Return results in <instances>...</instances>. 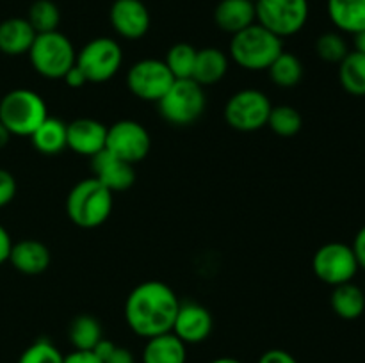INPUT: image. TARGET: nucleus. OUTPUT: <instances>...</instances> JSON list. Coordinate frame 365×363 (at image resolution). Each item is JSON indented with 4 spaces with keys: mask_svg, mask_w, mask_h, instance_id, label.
<instances>
[{
    "mask_svg": "<svg viewBox=\"0 0 365 363\" xmlns=\"http://www.w3.org/2000/svg\"><path fill=\"white\" fill-rule=\"evenodd\" d=\"M364 290H365V288H364Z\"/></svg>",
    "mask_w": 365,
    "mask_h": 363,
    "instance_id": "44",
    "label": "nucleus"
},
{
    "mask_svg": "<svg viewBox=\"0 0 365 363\" xmlns=\"http://www.w3.org/2000/svg\"><path fill=\"white\" fill-rule=\"evenodd\" d=\"M93 352L102 359V363H135L134 354L127 347H121L107 338H102Z\"/></svg>",
    "mask_w": 365,
    "mask_h": 363,
    "instance_id": "33",
    "label": "nucleus"
},
{
    "mask_svg": "<svg viewBox=\"0 0 365 363\" xmlns=\"http://www.w3.org/2000/svg\"><path fill=\"white\" fill-rule=\"evenodd\" d=\"M212 327V313L200 302L187 301L180 302V306H178L171 333L177 335L185 345L200 344V342H205L210 337Z\"/></svg>",
    "mask_w": 365,
    "mask_h": 363,
    "instance_id": "14",
    "label": "nucleus"
},
{
    "mask_svg": "<svg viewBox=\"0 0 365 363\" xmlns=\"http://www.w3.org/2000/svg\"><path fill=\"white\" fill-rule=\"evenodd\" d=\"M157 105L164 121L173 127H187L198 121L205 112V88H202L192 78H180L173 82Z\"/></svg>",
    "mask_w": 365,
    "mask_h": 363,
    "instance_id": "6",
    "label": "nucleus"
},
{
    "mask_svg": "<svg viewBox=\"0 0 365 363\" xmlns=\"http://www.w3.org/2000/svg\"><path fill=\"white\" fill-rule=\"evenodd\" d=\"M259 363H298V359L284 349H269L260 356Z\"/></svg>",
    "mask_w": 365,
    "mask_h": 363,
    "instance_id": "35",
    "label": "nucleus"
},
{
    "mask_svg": "<svg viewBox=\"0 0 365 363\" xmlns=\"http://www.w3.org/2000/svg\"><path fill=\"white\" fill-rule=\"evenodd\" d=\"M180 302L173 288L164 281H143L127 295L125 320L135 335L148 340L170 333Z\"/></svg>",
    "mask_w": 365,
    "mask_h": 363,
    "instance_id": "1",
    "label": "nucleus"
},
{
    "mask_svg": "<svg viewBox=\"0 0 365 363\" xmlns=\"http://www.w3.org/2000/svg\"><path fill=\"white\" fill-rule=\"evenodd\" d=\"M36 39V31L27 18H7L0 23V52L18 57L29 53Z\"/></svg>",
    "mask_w": 365,
    "mask_h": 363,
    "instance_id": "19",
    "label": "nucleus"
},
{
    "mask_svg": "<svg viewBox=\"0 0 365 363\" xmlns=\"http://www.w3.org/2000/svg\"><path fill=\"white\" fill-rule=\"evenodd\" d=\"M107 127L93 117H77L66 128V148L77 155L93 159L106 149Z\"/></svg>",
    "mask_w": 365,
    "mask_h": 363,
    "instance_id": "15",
    "label": "nucleus"
},
{
    "mask_svg": "<svg viewBox=\"0 0 365 363\" xmlns=\"http://www.w3.org/2000/svg\"><path fill=\"white\" fill-rule=\"evenodd\" d=\"M9 141H11V132L7 130V128L2 125V121H0V149L6 148Z\"/></svg>",
    "mask_w": 365,
    "mask_h": 363,
    "instance_id": "41",
    "label": "nucleus"
},
{
    "mask_svg": "<svg viewBox=\"0 0 365 363\" xmlns=\"http://www.w3.org/2000/svg\"><path fill=\"white\" fill-rule=\"evenodd\" d=\"M252 2H257V0H252Z\"/></svg>",
    "mask_w": 365,
    "mask_h": 363,
    "instance_id": "43",
    "label": "nucleus"
},
{
    "mask_svg": "<svg viewBox=\"0 0 365 363\" xmlns=\"http://www.w3.org/2000/svg\"><path fill=\"white\" fill-rule=\"evenodd\" d=\"M93 177L109 189L110 192H121L127 191L134 185L135 182V167L134 164L127 162V160L120 159V157L113 155L107 149L100 152L91 159Z\"/></svg>",
    "mask_w": 365,
    "mask_h": 363,
    "instance_id": "16",
    "label": "nucleus"
},
{
    "mask_svg": "<svg viewBox=\"0 0 365 363\" xmlns=\"http://www.w3.org/2000/svg\"><path fill=\"white\" fill-rule=\"evenodd\" d=\"M214 21L228 34H237L257 21L255 2L252 0H221L214 11Z\"/></svg>",
    "mask_w": 365,
    "mask_h": 363,
    "instance_id": "18",
    "label": "nucleus"
},
{
    "mask_svg": "<svg viewBox=\"0 0 365 363\" xmlns=\"http://www.w3.org/2000/svg\"><path fill=\"white\" fill-rule=\"evenodd\" d=\"M77 52L73 43L63 32H43L36 34L29 50V60L38 75L45 78H63L71 66H75Z\"/></svg>",
    "mask_w": 365,
    "mask_h": 363,
    "instance_id": "5",
    "label": "nucleus"
},
{
    "mask_svg": "<svg viewBox=\"0 0 365 363\" xmlns=\"http://www.w3.org/2000/svg\"><path fill=\"white\" fill-rule=\"evenodd\" d=\"M61 80H63L64 84L71 89H81V88H84L86 84H89L88 78H86V75L82 73V70L77 66V64H75V66H71L70 70L66 71V75L61 78Z\"/></svg>",
    "mask_w": 365,
    "mask_h": 363,
    "instance_id": "36",
    "label": "nucleus"
},
{
    "mask_svg": "<svg viewBox=\"0 0 365 363\" xmlns=\"http://www.w3.org/2000/svg\"><path fill=\"white\" fill-rule=\"evenodd\" d=\"M11 246H13V241H11V235L6 228L0 224V265L6 263L9 260Z\"/></svg>",
    "mask_w": 365,
    "mask_h": 363,
    "instance_id": "39",
    "label": "nucleus"
},
{
    "mask_svg": "<svg viewBox=\"0 0 365 363\" xmlns=\"http://www.w3.org/2000/svg\"><path fill=\"white\" fill-rule=\"evenodd\" d=\"M27 21L32 25L36 34L59 31L61 11L52 0H36L29 9Z\"/></svg>",
    "mask_w": 365,
    "mask_h": 363,
    "instance_id": "29",
    "label": "nucleus"
},
{
    "mask_svg": "<svg viewBox=\"0 0 365 363\" xmlns=\"http://www.w3.org/2000/svg\"><path fill=\"white\" fill-rule=\"evenodd\" d=\"M109 21L118 36L135 41L150 31L152 18L141 0H114L109 9Z\"/></svg>",
    "mask_w": 365,
    "mask_h": 363,
    "instance_id": "13",
    "label": "nucleus"
},
{
    "mask_svg": "<svg viewBox=\"0 0 365 363\" xmlns=\"http://www.w3.org/2000/svg\"><path fill=\"white\" fill-rule=\"evenodd\" d=\"M267 73H269L271 82L278 88H296L303 78V63L298 56L284 50L267 68Z\"/></svg>",
    "mask_w": 365,
    "mask_h": 363,
    "instance_id": "27",
    "label": "nucleus"
},
{
    "mask_svg": "<svg viewBox=\"0 0 365 363\" xmlns=\"http://www.w3.org/2000/svg\"><path fill=\"white\" fill-rule=\"evenodd\" d=\"M267 127L280 137H292L303 127V117L299 110L292 105H273L267 120Z\"/></svg>",
    "mask_w": 365,
    "mask_h": 363,
    "instance_id": "30",
    "label": "nucleus"
},
{
    "mask_svg": "<svg viewBox=\"0 0 365 363\" xmlns=\"http://www.w3.org/2000/svg\"><path fill=\"white\" fill-rule=\"evenodd\" d=\"M46 117L48 109L45 100L32 89H13L0 100V121L11 135L31 137Z\"/></svg>",
    "mask_w": 365,
    "mask_h": 363,
    "instance_id": "4",
    "label": "nucleus"
},
{
    "mask_svg": "<svg viewBox=\"0 0 365 363\" xmlns=\"http://www.w3.org/2000/svg\"><path fill=\"white\" fill-rule=\"evenodd\" d=\"M210 363H242V362H239L237 358H230V356H223V358H216Z\"/></svg>",
    "mask_w": 365,
    "mask_h": 363,
    "instance_id": "42",
    "label": "nucleus"
},
{
    "mask_svg": "<svg viewBox=\"0 0 365 363\" xmlns=\"http://www.w3.org/2000/svg\"><path fill=\"white\" fill-rule=\"evenodd\" d=\"M230 66V59L227 53L216 46H207L196 52L195 70H192V80L198 82L202 88L214 85L225 78Z\"/></svg>",
    "mask_w": 365,
    "mask_h": 363,
    "instance_id": "20",
    "label": "nucleus"
},
{
    "mask_svg": "<svg viewBox=\"0 0 365 363\" xmlns=\"http://www.w3.org/2000/svg\"><path fill=\"white\" fill-rule=\"evenodd\" d=\"M18 363H64V354L48 338H38L21 352Z\"/></svg>",
    "mask_w": 365,
    "mask_h": 363,
    "instance_id": "32",
    "label": "nucleus"
},
{
    "mask_svg": "<svg viewBox=\"0 0 365 363\" xmlns=\"http://www.w3.org/2000/svg\"><path fill=\"white\" fill-rule=\"evenodd\" d=\"M196 52H198V50H196L192 45H189V43H177V45H173L170 50H168L166 57H164L163 60L166 63L168 70L171 71L175 80L192 77Z\"/></svg>",
    "mask_w": 365,
    "mask_h": 363,
    "instance_id": "28",
    "label": "nucleus"
},
{
    "mask_svg": "<svg viewBox=\"0 0 365 363\" xmlns=\"http://www.w3.org/2000/svg\"><path fill=\"white\" fill-rule=\"evenodd\" d=\"M327 9L341 32L355 36L365 28V0H328Z\"/></svg>",
    "mask_w": 365,
    "mask_h": 363,
    "instance_id": "22",
    "label": "nucleus"
},
{
    "mask_svg": "<svg viewBox=\"0 0 365 363\" xmlns=\"http://www.w3.org/2000/svg\"><path fill=\"white\" fill-rule=\"evenodd\" d=\"M68 338L73 345V351H93L103 338L102 324L96 317L82 313L70 322Z\"/></svg>",
    "mask_w": 365,
    "mask_h": 363,
    "instance_id": "25",
    "label": "nucleus"
},
{
    "mask_svg": "<svg viewBox=\"0 0 365 363\" xmlns=\"http://www.w3.org/2000/svg\"><path fill=\"white\" fill-rule=\"evenodd\" d=\"M257 23L278 38H289L302 31L309 20V0H257Z\"/></svg>",
    "mask_w": 365,
    "mask_h": 363,
    "instance_id": "9",
    "label": "nucleus"
},
{
    "mask_svg": "<svg viewBox=\"0 0 365 363\" xmlns=\"http://www.w3.org/2000/svg\"><path fill=\"white\" fill-rule=\"evenodd\" d=\"M7 262L18 273L27 274V276H38L50 267L52 255L43 242L36 241V238H24V241L13 242Z\"/></svg>",
    "mask_w": 365,
    "mask_h": 363,
    "instance_id": "17",
    "label": "nucleus"
},
{
    "mask_svg": "<svg viewBox=\"0 0 365 363\" xmlns=\"http://www.w3.org/2000/svg\"><path fill=\"white\" fill-rule=\"evenodd\" d=\"M75 64L81 68L88 82L103 84L120 71L123 64V52L116 39L100 36L88 41L78 50Z\"/></svg>",
    "mask_w": 365,
    "mask_h": 363,
    "instance_id": "7",
    "label": "nucleus"
},
{
    "mask_svg": "<svg viewBox=\"0 0 365 363\" xmlns=\"http://www.w3.org/2000/svg\"><path fill=\"white\" fill-rule=\"evenodd\" d=\"M330 306L335 315L344 320H355L365 312V290L360 285L342 283L334 287L330 298Z\"/></svg>",
    "mask_w": 365,
    "mask_h": 363,
    "instance_id": "23",
    "label": "nucleus"
},
{
    "mask_svg": "<svg viewBox=\"0 0 365 363\" xmlns=\"http://www.w3.org/2000/svg\"><path fill=\"white\" fill-rule=\"evenodd\" d=\"M273 103L260 89H241L228 98L225 105V121L237 132H257L267 127Z\"/></svg>",
    "mask_w": 365,
    "mask_h": 363,
    "instance_id": "8",
    "label": "nucleus"
},
{
    "mask_svg": "<svg viewBox=\"0 0 365 363\" xmlns=\"http://www.w3.org/2000/svg\"><path fill=\"white\" fill-rule=\"evenodd\" d=\"M106 149L130 164H138L148 157L152 137L145 125L134 120H120L107 127Z\"/></svg>",
    "mask_w": 365,
    "mask_h": 363,
    "instance_id": "11",
    "label": "nucleus"
},
{
    "mask_svg": "<svg viewBox=\"0 0 365 363\" xmlns=\"http://www.w3.org/2000/svg\"><path fill=\"white\" fill-rule=\"evenodd\" d=\"M185 344L170 331L146 340L143 349V363H185Z\"/></svg>",
    "mask_w": 365,
    "mask_h": 363,
    "instance_id": "21",
    "label": "nucleus"
},
{
    "mask_svg": "<svg viewBox=\"0 0 365 363\" xmlns=\"http://www.w3.org/2000/svg\"><path fill=\"white\" fill-rule=\"evenodd\" d=\"M114 196L95 177L84 178L66 196V214L75 226L95 230L110 217Z\"/></svg>",
    "mask_w": 365,
    "mask_h": 363,
    "instance_id": "2",
    "label": "nucleus"
},
{
    "mask_svg": "<svg viewBox=\"0 0 365 363\" xmlns=\"http://www.w3.org/2000/svg\"><path fill=\"white\" fill-rule=\"evenodd\" d=\"M64 363H102L93 351H73L64 356Z\"/></svg>",
    "mask_w": 365,
    "mask_h": 363,
    "instance_id": "38",
    "label": "nucleus"
},
{
    "mask_svg": "<svg viewBox=\"0 0 365 363\" xmlns=\"http://www.w3.org/2000/svg\"><path fill=\"white\" fill-rule=\"evenodd\" d=\"M173 82L175 77L163 59H141L128 68V91L145 102H159Z\"/></svg>",
    "mask_w": 365,
    "mask_h": 363,
    "instance_id": "12",
    "label": "nucleus"
},
{
    "mask_svg": "<svg viewBox=\"0 0 365 363\" xmlns=\"http://www.w3.org/2000/svg\"><path fill=\"white\" fill-rule=\"evenodd\" d=\"M353 253L356 256V262H359L360 269L365 270V224L356 231L355 238H353Z\"/></svg>",
    "mask_w": 365,
    "mask_h": 363,
    "instance_id": "37",
    "label": "nucleus"
},
{
    "mask_svg": "<svg viewBox=\"0 0 365 363\" xmlns=\"http://www.w3.org/2000/svg\"><path fill=\"white\" fill-rule=\"evenodd\" d=\"M66 128L59 117H46L31 135L32 146L43 155H57L63 149H66Z\"/></svg>",
    "mask_w": 365,
    "mask_h": 363,
    "instance_id": "24",
    "label": "nucleus"
},
{
    "mask_svg": "<svg viewBox=\"0 0 365 363\" xmlns=\"http://www.w3.org/2000/svg\"><path fill=\"white\" fill-rule=\"evenodd\" d=\"M312 270L323 283L330 287L349 283L360 270L351 244L346 242H328L321 246L312 258Z\"/></svg>",
    "mask_w": 365,
    "mask_h": 363,
    "instance_id": "10",
    "label": "nucleus"
},
{
    "mask_svg": "<svg viewBox=\"0 0 365 363\" xmlns=\"http://www.w3.org/2000/svg\"><path fill=\"white\" fill-rule=\"evenodd\" d=\"M339 82L351 96H365V56L349 50L339 63Z\"/></svg>",
    "mask_w": 365,
    "mask_h": 363,
    "instance_id": "26",
    "label": "nucleus"
},
{
    "mask_svg": "<svg viewBox=\"0 0 365 363\" xmlns=\"http://www.w3.org/2000/svg\"><path fill=\"white\" fill-rule=\"evenodd\" d=\"M284 52V39L260 23H253L230 39V59L246 71H267L274 59Z\"/></svg>",
    "mask_w": 365,
    "mask_h": 363,
    "instance_id": "3",
    "label": "nucleus"
},
{
    "mask_svg": "<svg viewBox=\"0 0 365 363\" xmlns=\"http://www.w3.org/2000/svg\"><path fill=\"white\" fill-rule=\"evenodd\" d=\"M353 45H355V52L362 53V56H365V28L364 31L356 32L355 36H353Z\"/></svg>",
    "mask_w": 365,
    "mask_h": 363,
    "instance_id": "40",
    "label": "nucleus"
},
{
    "mask_svg": "<svg viewBox=\"0 0 365 363\" xmlns=\"http://www.w3.org/2000/svg\"><path fill=\"white\" fill-rule=\"evenodd\" d=\"M16 196V180L7 169L0 167V209L9 205Z\"/></svg>",
    "mask_w": 365,
    "mask_h": 363,
    "instance_id": "34",
    "label": "nucleus"
},
{
    "mask_svg": "<svg viewBox=\"0 0 365 363\" xmlns=\"http://www.w3.org/2000/svg\"><path fill=\"white\" fill-rule=\"evenodd\" d=\"M316 53L324 63L339 64L349 53L348 41L341 32H324L317 38Z\"/></svg>",
    "mask_w": 365,
    "mask_h": 363,
    "instance_id": "31",
    "label": "nucleus"
}]
</instances>
